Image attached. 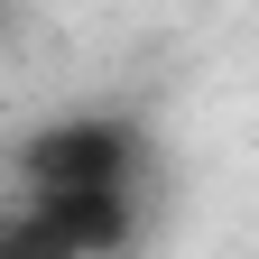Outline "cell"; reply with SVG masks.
Here are the masks:
<instances>
[{"instance_id": "cell-1", "label": "cell", "mask_w": 259, "mask_h": 259, "mask_svg": "<svg viewBox=\"0 0 259 259\" xmlns=\"http://www.w3.org/2000/svg\"><path fill=\"white\" fill-rule=\"evenodd\" d=\"M19 185H93V194H148L157 185V130L139 111H65L19 139Z\"/></svg>"}]
</instances>
